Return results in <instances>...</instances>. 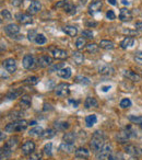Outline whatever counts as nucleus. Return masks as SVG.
Segmentation results:
<instances>
[{"label":"nucleus","mask_w":142,"mask_h":160,"mask_svg":"<svg viewBox=\"0 0 142 160\" xmlns=\"http://www.w3.org/2000/svg\"><path fill=\"white\" fill-rule=\"evenodd\" d=\"M104 145H105V134L102 131H96L92 135L90 147H91V149L94 152L97 153L104 147Z\"/></svg>","instance_id":"1"},{"label":"nucleus","mask_w":142,"mask_h":160,"mask_svg":"<svg viewBox=\"0 0 142 160\" xmlns=\"http://www.w3.org/2000/svg\"><path fill=\"white\" fill-rule=\"evenodd\" d=\"M18 144H19V137L10 138L9 142H6L5 146L1 148V160H7L12 155V152L17 148Z\"/></svg>","instance_id":"2"},{"label":"nucleus","mask_w":142,"mask_h":160,"mask_svg":"<svg viewBox=\"0 0 142 160\" xmlns=\"http://www.w3.org/2000/svg\"><path fill=\"white\" fill-rule=\"evenodd\" d=\"M135 137H137V133L133 131V128L130 125L126 126L122 131H120L119 133L116 135V139H117V142H120V144H125V142H127V140H129L130 138H135Z\"/></svg>","instance_id":"3"},{"label":"nucleus","mask_w":142,"mask_h":160,"mask_svg":"<svg viewBox=\"0 0 142 160\" xmlns=\"http://www.w3.org/2000/svg\"><path fill=\"white\" fill-rule=\"evenodd\" d=\"M27 122L24 120H19L16 121V122L9 123V124L6 125L5 131L7 133H16V132H22L24 131L25 128L27 127Z\"/></svg>","instance_id":"4"},{"label":"nucleus","mask_w":142,"mask_h":160,"mask_svg":"<svg viewBox=\"0 0 142 160\" xmlns=\"http://www.w3.org/2000/svg\"><path fill=\"white\" fill-rule=\"evenodd\" d=\"M70 93V89H69L68 83H59L57 87L55 88V94L61 98H66Z\"/></svg>","instance_id":"5"},{"label":"nucleus","mask_w":142,"mask_h":160,"mask_svg":"<svg viewBox=\"0 0 142 160\" xmlns=\"http://www.w3.org/2000/svg\"><path fill=\"white\" fill-rule=\"evenodd\" d=\"M111 153V146L109 144H105L104 147L96 153V159L97 160H105L108 159V157Z\"/></svg>","instance_id":"6"},{"label":"nucleus","mask_w":142,"mask_h":160,"mask_svg":"<svg viewBox=\"0 0 142 160\" xmlns=\"http://www.w3.org/2000/svg\"><path fill=\"white\" fill-rule=\"evenodd\" d=\"M22 153L24 156H30L32 152L35 151V144L33 140H26L24 144L22 145Z\"/></svg>","instance_id":"7"},{"label":"nucleus","mask_w":142,"mask_h":160,"mask_svg":"<svg viewBox=\"0 0 142 160\" xmlns=\"http://www.w3.org/2000/svg\"><path fill=\"white\" fill-rule=\"evenodd\" d=\"M16 19L20 24H31L33 22V19H32L31 14H26V13H17L16 14Z\"/></svg>","instance_id":"8"},{"label":"nucleus","mask_w":142,"mask_h":160,"mask_svg":"<svg viewBox=\"0 0 142 160\" xmlns=\"http://www.w3.org/2000/svg\"><path fill=\"white\" fill-rule=\"evenodd\" d=\"M3 67L6 68V70L9 73H13L17 70V62L13 58H8L3 62Z\"/></svg>","instance_id":"9"},{"label":"nucleus","mask_w":142,"mask_h":160,"mask_svg":"<svg viewBox=\"0 0 142 160\" xmlns=\"http://www.w3.org/2000/svg\"><path fill=\"white\" fill-rule=\"evenodd\" d=\"M40 8H42V5H40V1L33 0V1L31 2V5L29 6V8H27V12H29V14L33 16V14H36L40 12Z\"/></svg>","instance_id":"10"},{"label":"nucleus","mask_w":142,"mask_h":160,"mask_svg":"<svg viewBox=\"0 0 142 160\" xmlns=\"http://www.w3.org/2000/svg\"><path fill=\"white\" fill-rule=\"evenodd\" d=\"M50 53L53 55V57L56 58V59H66L68 57V53L60 48H51Z\"/></svg>","instance_id":"11"},{"label":"nucleus","mask_w":142,"mask_h":160,"mask_svg":"<svg viewBox=\"0 0 142 160\" xmlns=\"http://www.w3.org/2000/svg\"><path fill=\"white\" fill-rule=\"evenodd\" d=\"M23 67L25 69H32L35 67V59H34L33 56L30 55V54L24 56V58H23Z\"/></svg>","instance_id":"12"},{"label":"nucleus","mask_w":142,"mask_h":160,"mask_svg":"<svg viewBox=\"0 0 142 160\" xmlns=\"http://www.w3.org/2000/svg\"><path fill=\"white\" fill-rule=\"evenodd\" d=\"M5 31L9 36H12V38H13V36H16L17 34H19L20 28H19V25L14 24V23H11V24H8L7 27L5 28Z\"/></svg>","instance_id":"13"},{"label":"nucleus","mask_w":142,"mask_h":160,"mask_svg":"<svg viewBox=\"0 0 142 160\" xmlns=\"http://www.w3.org/2000/svg\"><path fill=\"white\" fill-rule=\"evenodd\" d=\"M102 7H103L102 0H95V1H93V2L89 6V13L90 14L96 13V12L101 11Z\"/></svg>","instance_id":"14"},{"label":"nucleus","mask_w":142,"mask_h":160,"mask_svg":"<svg viewBox=\"0 0 142 160\" xmlns=\"http://www.w3.org/2000/svg\"><path fill=\"white\" fill-rule=\"evenodd\" d=\"M24 92V90L22 88H16V89H11L9 92L7 93V99L9 100H14V99H18L19 97H21Z\"/></svg>","instance_id":"15"},{"label":"nucleus","mask_w":142,"mask_h":160,"mask_svg":"<svg viewBox=\"0 0 142 160\" xmlns=\"http://www.w3.org/2000/svg\"><path fill=\"white\" fill-rule=\"evenodd\" d=\"M59 149L61 151H64V152H67V153H71V152H73V151L77 150L73 142H62V144L60 145Z\"/></svg>","instance_id":"16"},{"label":"nucleus","mask_w":142,"mask_h":160,"mask_svg":"<svg viewBox=\"0 0 142 160\" xmlns=\"http://www.w3.org/2000/svg\"><path fill=\"white\" fill-rule=\"evenodd\" d=\"M53 64V58L48 55H43L38 58V65H40L42 68H45V67H48Z\"/></svg>","instance_id":"17"},{"label":"nucleus","mask_w":142,"mask_h":160,"mask_svg":"<svg viewBox=\"0 0 142 160\" xmlns=\"http://www.w3.org/2000/svg\"><path fill=\"white\" fill-rule=\"evenodd\" d=\"M119 19L122 21V22H127V21H131V19H132V13H131L130 10H128V9H127V8H122V9L120 10Z\"/></svg>","instance_id":"18"},{"label":"nucleus","mask_w":142,"mask_h":160,"mask_svg":"<svg viewBox=\"0 0 142 160\" xmlns=\"http://www.w3.org/2000/svg\"><path fill=\"white\" fill-rule=\"evenodd\" d=\"M124 76L128 78L129 80L133 81V82H138V81H140V80H141V77H140L138 73L133 72V71H131V70H125L124 71Z\"/></svg>","instance_id":"19"},{"label":"nucleus","mask_w":142,"mask_h":160,"mask_svg":"<svg viewBox=\"0 0 142 160\" xmlns=\"http://www.w3.org/2000/svg\"><path fill=\"white\" fill-rule=\"evenodd\" d=\"M74 155H76L77 158L87 159V158H89V156H90V151L88 150L87 148H83V147H81V148H78L76 151H74Z\"/></svg>","instance_id":"20"},{"label":"nucleus","mask_w":142,"mask_h":160,"mask_svg":"<svg viewBox=\"0 0 142 160\" xmlns=\"http://www.w3.org/2000/svg\"><path fill=\"white\" fill-rule=\"evenodd\" d=\"M97 105H98L97 100H96L95 98H93V97H89V98L85 99L84 107L87 108V109H91V108H97Z\"/></svg>","instance_id":"21"},{"label":"nucleus","mask_w":142,"mask_h":160,"mask_svg":"<svg viewBox=\"0 0 142 160\" xmlns=\"http://www.w3.org/2000/svg\"><path fill=\"white\" fill-rule=\"evenodd\" d=\"M133 44H135V38H131V36H127V38H125L124 40L121 41L120 47L125 49V48H128V47H131Z\"/></svg>","instance_id":"22"},{"label":"nucleus","mask_w":142,"mask_h":160,"mask_svg":"<svg viewBox=\"0 0 142 160\" xmlns=\"http://www.w3.org/2000/svg\"><path fill=\"white\" fill-rule=\"evenodd\" d=\"M57 75L59 76L60 78H64V79H68V78L71 77V68L69 67H64L60 70L57 71Z\"/></svg>","instance_id":"23"},{"label":"nucleus","mask_w":142,"mask_h":160,"mask_svg":"<svg viewBox=\"0 0 142 160\" xmlns=\"http://www.w3.org/2000/svg\"><path fill=\"white\" fill-rule=\"evenodd\" d=\"M62 31H64L66 34H68L69 36H72V38H74V36L77 35V33H78V30H77V28L76 27H71V25L64 27V28H62Z\"/></svg>","instance_id":"24"},{"label":"nucleus","mask_w":142,"mask_h":160,"mask_svg":"<svg viewBox=\"0 0 142 160\" xmlns=\"http://www.w3.org/2000/svg\"><path fill=\"white\" fill-rule=\"evenodd\" d=\"M31 103H32V99L30 98L29 96H23L20 100V105L22 109H29L31 107Z\"/></svg>","instance_id":"25"},{"label":"nucleus","mask_w":142,"mask_h":160,"mask_svg":"<svg viewBox=\"0 0 142 160\" xmlns=\"http://www.w3.org/2000/svg\"><path fill=\"white\" fill-rule=\"evenodd\" d=\"M98 46L103 49H113L115 47V44L109 40H102L100 42V44H98Z\"/></svg>","instance_id":"26"},{"label":"nucleus","mask_w":142,"mask_h":160,"mask_svg":"<svg viewBox=\"0 0 142 160\" xmlns=\"http://www.w3.org/2000/svg\"><path fill=\"white\" fill-rule=\"evenodd\" d=\"M72 58H73L74 62H76L77 65H81L84 62V56H83V54H81L80 52H74V53L72 54Z\"/></svg>","instance_id":"27"},{"label":"nucleus","mask_w":142,"mask_h":160,"mask_svg":"<svg viewBox=\"0 0 142 160\" xmlns=\"http://www.w3.org/2000/svg\"><path fill=\"white\" fill-rule=\"evenodd\" d=\"M96 122H97V118H96V115H94V114L88 115L87 118H85V124H87L88 127H92L94 124H96Z\"/></svg>","instance_id":"28"},{"label":"nucleus","mask_w":142,"mask_h":160,"mask_svg":"<svg viewBox=\"0 0 142 160\" xmlns=\"http://www.w3.org/2000/svg\"><path fill=\"white\" fill-rule=\"evenodd\" d=\"M64 10L67 12V13L73 14V13H76V6H74L73 3H71L68 1V2L66 3V6L64 7Z\"/></svg>","instance_id":"29"},{"label":"nucleus","mask_w":142,"mask_h":160,"mask_svg":"<svg viewBox=\"0 0 142 160\" xmlns=\"http://www.w3.org/2000/svg\"><path fill=\"white\" fill-rule=\"evenodd\" d=\"M100 73H102V75H106V76H108V75H113L114 73V69L111 68V67H109V66H102V67H100Z\"/></svg>","instance_id":"30"},{"label":"nucleus","mask_w":142,"mask_h":160,"mask_svg":"<svg viewBox=\"0 0 142 160\" xmlns=\"http://www.w3.org/2000/svg\"><path fill=\"white\" fill-rule=\"evenodd\" d=\"M126 151L128 153H130V155L132 156H138L140 153V151L138 150V148L135 146H133V145H128V146H126Z\"/></svg>","instance_id":"31"},{"label":"nucleus","mask_w":142,"mask_h":160,"mask_svg":"<svg viewBox=\"0 0 142 160\" xmlns=\"http://www.w3.org/2000/svg\"><path fill=\"white\" fill-rule=\"evenodd\" d=\"M43 133H44V131H43V128L40 126L34 127V128H32L31 131L29 132V134L31 136H40V137H42Z\"/></svg>","instance_id":"32"},{"label":"nucleus","mask_w":142,"mask_h":160,"mask_svg":"<svg viewBox=\"0 0 142 160\" xmlns=\"http://www.w3.org/2000/svg\"><path fill=\"white\" fill-rule=\"evenodd\" d=\"M69 127L68 122H56L55 123V128L57 131H66Z\"/></svg>","instance_id":"33"},{"label":"nucleus","mask_w":142,"mask_h":160,"mask_svg":"<svg viewBox=\"0 0 142 160\" xmlns=\"http://www.w3.org/2000/svg\"><path fill=\"white\" fill-rule=\"evenodd\" d=\"M108 160H125V158L121 152L117 151V152H111L108 157Z\"/></svg>","instance_id":"34"},{"label":"nucleus","mask_w":142,"mask_h":160,"mask_svg":"<svg viewBox=\"0 0 142 160\" xmlns=\"http://www.w3.org/2000/svg\"><path fill=\"white\" fill-rule=\"evenodd\" d=\"M38 77H35V76H32V77H29V78H26V79L24 80V82L25 83H27V85H30V86H35V85H37L38 83Z\"/></svg>","instance_id":"35"},{"label":"nucleus","mask_w":142,"mask_h":160,"mask_svg":"<svg viewBox=\"0 0 142 160\" xmlns=\"http://www.w3.org/2000/svg\"><path fill=\"white\" fill-rule=\"evenodd\" d=\"M128 120L131 123H135V124H142V115H129Z\"/></svg>","instance_id":"36"},{"label":"nucleus","mask_w":142,"mask_h":160,"mask_svg":"<svg viewBox=\"0 0 142 160\" xmlns=\"http://www.w3.org/2000/svg\"><path fill=\"white\" fill-rule=\"evenodd\" d=\"M85 48H87V51L89 52V53H96L98 49V45L95 44V43H90V44H87V46H85Z\"/></svg>","instance_id":"37"},{"label":"nucleus","mask_w":142,"mask_h":160,"mask_svg":"<svg viewBox=\"0 0 142 160\" xmlns=\"http://www.w3.org/2000/svg\"><path fill=\"white\" fill-rule=\"evenodd\" d=\"M56 135V131L55 129H51V128H49V129H46V131L43 133V135H42V137L43 138H51V137H54V136Z\"/></svg>","instance_id":"38"},{"label":"nucleus","mask_w":142,"mask_h":160,"mask_svg":"<svg viewBox=\"0 0 142 160\" xmlns=\"http://www.w3.org/2000/svg\"><path fill=\"white\" fill-rule=\"evenodd\" d=\"M74 139H76V135H74V133H67V134H64V142H73Z\"/></svg>","instance_id":"39"},{"label":"nucleus","mask_w":142,"mask_h":160,"mask_svg":"<svg viewBox=\"0 0 142 160\" xmlns=\"http://www.w3.org/2000/svg\"><path fill=\"white\" fill-rule=\"evenodd\" d=\"M84 46H87V44H85V38H77V42H76V47L78 49H82Z\"/></svg>","instance_id":"40"},{"label":"nucleus","mask_w":142,"mask_h":160,"mask_svg":"<svg viewBox=\"0 0 142 160\" xmlns=\"http://www.w3.org/2000/svg\"><path fill=\"white\" fill-rule=\"evenodd\" d=\"M27 160H42V152L40 151H34L29 156Z\"/></svg>","instance_id":"41"},{"label":"nucleus","mask_w":142,"mask_h":160,"mask_svg":"<svg viewBox=\"0 0 142 160\" xmlns=\"http://www.w3.org/2000/svg\"><path fill=\"white\" fill-rule=\"evenodd\" d=\"M76 81L78 83H82V85H89V83H90L89 78L82 77V76H78V77L76 78Z\"/></svg>","instance_id":"42"},{"label":"nucleus","mask_w":142,"mask_h":160,"mask_svg":"<svg viewBox=\"0 0 142 160\" xmlns=\"http://www.w3.org/2000/svg\"><path fill=\"white\" fill-rule=\"evenodd\" d=\"M35 42L40 45H43L47 42V40H46V38H45L44 34H37V36H36V38H35Z\"/></svg>","instance_id":"43"},{"label":"nucleus","mask_w":142,"mask_h":160,"mask_svg":"<svg viewBox=\"0 0 142 160\" xmlns=\"http://www.w3.org/2000/svg\"><path fill=\"white\" fill-rule=\"evenodd\" d=\"M119 105L122 108V109H128V108L131 107V101L129 100V99H124V100L120 101Z\"/></svg>","instance_id":"44"},{"label":"nucleus","mask_w":142,"mask_h":160,"mask_svg":"<svg viewBox=\"0 0 142 160\" xmlns=\"http://www.w3.org/2000/svg\"><path fill=\"white\" fill-rule=\"evenodd\" d=\"M51 148H53V144L51 142H48V144H46L45 145V147H44V153L46 156H51Z\"/></svg>","instance_id":"45"},{"label":"nucleus","mask_w":142,"mask_h":160,"mask_svg":"<svg viewBox=\"0 0 142 160\" xmlns=\"http://www.w3.org/2000/svg\"><path fill=\"white\" fill-rule=\"evenodd\" d=\"M1 17H2V19H5V20H11V13H10L9 10H7V9H3L2 11H1Z\"/></svg>","instance_id":"46"},{"label":"nucleus","mask_w":142,"mask_h":160,"mask_svg":"<svg viewBox=\"0 0 142 160\" xmlns=\"http://www.w3.org/2000/svg\"><path fill=\"white\" fill-rule=\"evenodd\" d=\"M82 36L84 38H93V33H92V31H90V30H84V31H82Z\"/></svg>","instance_id":"47"},{"label":"nucleus","mask_w":142,"mask_h":160,"mask_svg":"<svg viewBox=\"0 0 142 160\" xmlns=\"http://www.w3.org/2000/svg\"><path fill=\"white\" fill-rule=\"evenodd\" d=\"M135 60L137 64L142 65V52H138L135 55Z\"/></svg>","instance_id":"48"},{"label":"nucleus","mask_w":142,"mask_h":160,"mask_svg":"<svg viewBox=\"0 0 142 160\" xmlns=\"http://www.w3.org/2000/svg\"><path fill=\"white\" fill-rule=\"evenodd\" d=\"M106 18L108 19V20H115L116 19L115 12H114L113 10H108V11L106 12Z\"/></svg>","instance_id":"49"},{"label":"nucleus","mask_w":142,"mask_h":160,"mask_svg":"<svg viewBox=\"0 0 142 160\" xmlns=\"http://www.w3.org/2000/svg\"><path fill=\"white\" fill-rule=\"evenodd\" d=\"M61 68H64V64L62 62H60V64H58V65H54L53 67H51L49 70H50V72H53V71H55V70H60Z\"/></svg>","instance_id":"50"},{"label":"nucleus","mask_w":142,"mask_h":160,"mask_svg":"<svg viewBox=\"0 0 142 160\" xmlns=\"http://www.w3.org/2000/svg\"><path fill=\"white\" fill-rule=\"evenodd\" d=\"M29 40L30 41H35L36 36H37V34H36V32L34 31V30H32V31H29Z\"/></svg>","instance_id":"51"},{"label":"nucleus","mask_w":142,"mask_h":160,"mask_svg":"<svg viewBox=\"0 0 142 160\" xmlns=\"http://www.w3.org/2000/svg\"><path fill=\"white\" fill-rule=\"evenodd\" d=\"M67 2H68L67 0H61V1H59V2L56 3L55 7H56V8H61V7L64 8V6H66V3H67Z\"/></svg>","instance_id":"52"},{"label":"nucleus","mask_w":142,"mask_h":160,"mask_svg":"<svg viewBox=\"0 0 142 160\" xmlns=\"http://www.w3.org/2000/svg\"><path fill=\"white\" fill-rule=\"evenodd\" d=\"M135 30H137V31H142V21L141 22L135 23Z\"/></svg>","instance_id":"53"},{"label":"nucleus","mask_w":142,"mask_h":160,"mask_svg":"<svg viewBox=\"0 0 142 160\" xmlns=\"http://www.w3.org/2000/svg\"><path fill=\"white\" fill-rule=\"evenodd\" d=\"M69 103H70V104H72V105H73L74 108H77V107H78V105H79V103H80V102H79V101L71 100V99H70V100H69Z\"/></svg>","instance_id":"54"},{"label":"nucleus","mask_w":142,"mask_h":160,"mask_svg":"<svg viewBox=\"0 0 142 160\" xmlns=\"http://www.w3.org/2000/svg\"><path fill=\"white\" fill-rule=\"evenodd\" d=\"M108 2L111 3V5L115 6V5H116V0H108Z\"/></svg>","instance_id":"55"},{"label":"nucleus","mask_w":142,"mask_h":160,"mask_svg":"<svg viewBox=\"0 0 142 160\" xmlns=\"http://www.w3.org/2000/svg\"><path fill=\"white\" fill-rule=\"evenodd\" d=\"M87 25L88 27H90V25H96V22H88Z\"/></svg>","instance_id":"56"},{"label":"nucleus","mask_w":142,"mask_h":160,"mask_svg":"<svg viewBox=\"0 0 142 160\" xmlns=\"http://www.w3.org/2000/svg\"><path fill=\"white\" fill-rule=\"evenodd\" d=\"M121 2L124 3V5H127V6L129 5V1H128V0H121Z\"/></svg>","instance_id":"57"},{"label":"nucleus","mask_w":142,"mask_h":160,"mask_svg":"<svg viewBox=\"0 0 142 160\" xmlns=\"http://www.w3.org/2000/svg\"><path fill=\"white\" fill-rule=\"evenodd\" d=\"M108 89H111V87H103L102 88L103 91H108Z\"/></svg>","instance_id":"58"},{"label":"nucleus","mask_w":142,"mask_h":160,"mask_svg":"<svg viewBox=\"0 0 142 160\" xmlns=\"http://www.w3.org/2000/svg\"><path fill=\"white\" fill-rule=\"evenodd\" d=\"M35 124H36V122H35V121H33V122H31L29 125H35Z\"/></svg>","instance_id":"59"},{"label":"nucleus","mask_w":142,"mask_h":160,"mask_svg":"<svg viewBox=\"0 0 142 160\" xmlns=\"http://www.w3.org/2000/svg\"><path fill=\"white\" fill-rule=\"evenodd\" d=\"M3 138H5V135H3V133H1V140H3Z\"/></svg>","instance_id":"60"},{"label":"nucleus","mask_w":142,"mask_h":160,"mask_svg":"<svg viewBox=\"0 0 142 160\" xmlns=\"http://www.w3.org/2000/svg\"><path fill=\"white\" fill-rule=\"evenodd\" d=\"M129 160H137V159H135V158H130Z\"/></svg>","instance_id":"61"},{"label":"nucleus","mask_w":142,"mask_h":160,"mask_svg":"<svg viewBox=\"0 0 142 160\" xmlns=\"http://www.w3.org/2000/svg\"><path fill=\"white\" fill-rule=\"evenodd\" d=\"M20 160H27V159H23V158H22V159H20Z\"/></svg>","instance_id":"62"},{"label":"nucleus","mask_w":142,"mask_h":160,"mask_svg":"<svg viewBox=\"0 0 142 160\" xmlns=\"http://www.w3.org/2000/svg\"><path fill=\"white\" fill-rule=\"evenodd\" d=\"M141 129H142V124H141Z\"/></svg>","instance_id":"63"}]
</instances>
